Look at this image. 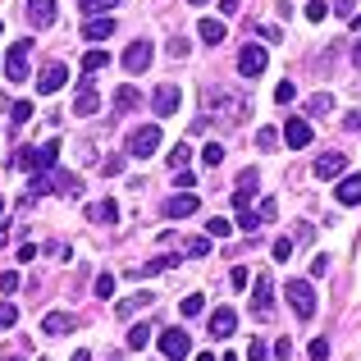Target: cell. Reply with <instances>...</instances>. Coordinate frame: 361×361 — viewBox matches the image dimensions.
<instances>
[{
	"mask_svg": "<svg viewBox=\"0 0 361 361\" xmlns=\"http://www.w3.org/2000/svg\"><path fill=\"white\" fill-rule=\"evenodd\" d=\"M270 307H274V283L265 279V274H256V298H252V311L265 320V316H270Z\"/></svg>",
	"mask_w": 361,
	"mask_h": 361,
	"instance_id": "17",
	"label": "cell"
},
{
	"mask_svg": "<svg viewBox=\"0 0 361 361\" xmlns=\"http://www.w3.org/2000/svg\"><path fill=\"white\" fill-rule=\"evenodd\" d=\"M288 256H293V238H279L274 243V261H288Z\"/></svg>",
	"mask_w": 361,
	"mask_h": 361,
	"instance_id": "45",
	"label": "cell"
},
{
	"mask_svg": "<svg viewBox=\"0 0 361 361\" xmlns=\"http://www.w3.org/2000/svg\"><path fill=\"white\" fill-rule=\"evenodd\" d=\"M82 37H87L92 46H101L106 37H115V18H87V27H82Z\"/></svg>",
	"mask_w": 361,
	"mask_h": 361,
	"instance_id": "21",
	"label": "cell"
},
{
	"mask_svg": "<svg viewBox=\"0 0 361 361\" xmlns=\"http://www.w3.org/2000/svg\"><path fill=\"white\" fill-rule=\"evenodd\" d=\"M101 97H97V73H82L78 82V101H73V115H97Z\"/></svg>",
	"mask_w": 361,
	"mask_h": 361,
	"instance_id": "7",
	"label": "cell"
},
{
	"mask_svg": "<svg viewBox=\"0 0 361 361\" xmlns=\"http://www.w3.org/2000/svg\"><path fill=\"white\" fill-rule=\"evenodd\" d=\"M329 110H334V97H329V92H316V97L307 101V115H311V119H325Z\"/></svg>",
	"mask_w": 361,
	"mask_h": 361,
	"instance_id": "26",
	"label": "cell"
},
{
	"mask_svg": "<svg viewBox=\"0 0 361 361\" xmlns=\"http://www.w3.org/2000/svg\"><path fill=\"white\" fill-rule=\"evenodd\" d=\"M27 55H32V42H14L9 46V55H5V78L9 82H27Z\"/></svg>",
	"mask_w": 361,
	"mask_h": 361,
	"instance_id": "5",
	"label": "cell"
},
{
	"mask_svg": "<svg viewBox=\"0 0 361 361\" xmlns=\"http://www.w3.org/2000/svg\"><path fill=\"white\" fill-rule=\"evenodd\" d=\"M206 110H211V123L220 128H238L243 115H247V97L233 87H211L206 92Z\"/></svg>",
	"mask_w": 361,
	"mask_h": 361,
	"instance_id": "1",
	"label": "cell"
},
{
	"mask_svg": "<svg viewBox=\"0 0 361 361\" xmlns=\"http://www.w3.org/2000/svg\"><path fill=\"white\" fill-rule=\"evenodd\" d=\"M348 133H361V115H348Z\"/></svg>",
	"mask_w": 361,
	"mask_h": 361,
	"instance_id": "56",
	"label": "cell"
},
{
	"mask_svg": "<svg viewBox=\"0 0 361 361\" xmlns=\"http://www.w3.org/2000/svg\"><path fill=\"white\" fill-rule=\"evenodd\" d=\"M0 215H5V202H0Z\"/></svg>",
	"mask_w": 361,
	"mask_h": 361,
	"instance_id": "61",
	"label": "cell"
},
{
	"mask_svg": "<svg viewBox=\"0 0 361 361\" xmlns=\"http://www.w3.org/2000/svg\"><path fill=\"white\" fill-rule=\"evenodd\" d=\"M274 357H279V361L293 357V343H288V338H279V343H274Z\"/></svg>",
	"mask_w": 361,
	"mask_h": 361,
	"instance_id": "50",
	"label": "cell"
},
{
	"mask_svg": "<svg viewBox=\"0 0 361 361\" xmlns=\"http://www.w3.org/2000/svg\"><path fill=\"white\" fill-rule=\"evenodd\" d=\"M69 361H92V357H87V353H73V357H69Z\"/></svg>",
	"mask_w": 361,
	"mask_h": 361,
	"instance_id": "58",
	"label": "cell"
},
{
	"mask_svg": "<svg viewBox=\"0 0 361 361\" xmlns=\"http://www.w3.org/2000/svg\"><path fill=\"white\" fill-rule=\"evenodd\" d=\"M238 69H243V78H261L265 73V46H243L238 51Z\"/></svg>",
	"mask_w": 361,
	"mask_h": 361,
	"instance_id": "11",
	"label": "cell"
},
{
	"mask_svg": "<svg viewBox=\"0 0 361 361\" xmlns=\"http://www.w3.org/2000/svg\"><path fill=\"white\" fill-rule=\"evenodd\" d=\"M188 5H206V0H188Z\"/></svg>",
	"mask_w": 361,
	"mask_h": 361,
	"instance_id": "60",
	"label": "cell"
},
{
	"mask_svg": "<svg viewBox=\"0 0 361 361\" xmlns=\"http://www.w3.org/2000/svg\"><path fill=\"white\" fill-rule=\"evenodd\" d=\"M0 32H5V23H0Z\"/></svg>",
	"mask_w": 361,
	"mask_h": 361,
	"instance_id": "62",
	"label": "cell"
},
{
	"mask_svg": "<svg viewBox=\"0 0 361 361\" xmlns=\"http://www.w3.org/2000/svg\"><path fill=\"white\" fill-rule=\"evenodd\" d=\"M283 298H288V307L298 311V320L316 316V288H311L307 279H288V283H283Z\"/></svg>",
	"mask_w": 361,
	"mask_h": 361,
	"instance_id": "2",
	"label": "cell"
},
{
	"mask_svg": "<svg viewBox=\"0 0 361 361\" xmlns=\"http://www.w3.org/2000/svg\"><path fill=\"white\" fill-rule=\"evenodd\" d=\"M160 353H165V361H183L188 353H192L188 329H160Z\"/></svg>",
	"mask_w": 361,
	"mask_h": 361,
	"instance_id": "6",
	"label": "cell"
},
{
	"mask_svg": "<svg viewBox=\"0 0 361 361\" xmlns=\"http://www.w3.org/2000/svg\"><path fill=\"white\" fill-rule=\"evenodd\" d=\"M325 14H329V5H325V0H311V5H307V18H311V23H320Z\"/></svg>",
	"mask_w": 361,
	"mask_h": 361,
	"instance_id": "43",
	"label": "cell"
},
{
	"mask_svg": "<svg viewBox=\"0 0 361 361\" xmlns=\"http://www.w3.org/2000/svg\"><path fill=\"white\" fill-rule=\"evenodd\" d=\"M110 69V51H101V46H92L87 55H82V73H101Z\"/></svg>",
	"mask_w": 361,
	"mask_h": 361,
	"instance_id": "24",
	"label": "cell"
},
{
	"mask_svg": "<svg viewBox=\"0 0 361 361\" xmlns=\"http://www.w3.org/2000/svg\"><path fill=\"white\" fill-rule=\"evenodd\" d=\"M64 78H69V69H64L60 60H55V64H46V69L37 73V92H42V97H55V92L64 87Z\"/></svg>",
	"mask_w": 361,
	"mask_h": 361,
	"instance_id": "10",
	"label": "cell"
},
{
	"mask_svg": "<svg viewBox=\"0 0 361 361\" xmlns=\"http://www.w3.org/2000/svg\"><path fill=\"white\" fill-rule=\"evenodd\" d=\"M42 329H46V334H69V329H73V316H69V311H51Z\"/></svg>",
	"mask_w": 361,
	"mask_h": 361,
	"instance_id": "25",
	"label": "cell"
},
{
	"mask_svg": "<svg viewBox=\"0 0 361 361\" xmlns=\"http://www.w3.org/2000/svg\"><path fill=\"white\" fill-rule=\"evenodd\" d=\"M169 265H178V256H151V261H142V265H133V279H151V274H165Z\"/></svg>",
	"mask_w": 361,
	"mask_h": 361,
	"instance_id": "20",
	"label": "cell"
},
{
	"mask_svg": "<svg viewBox=\"0 0 361 361\" xmlns=\"http://www.w3.org/2000/svg\"><path fill=\"white\" fill-rule=\"evenodd\" d=\"M229 229H233L229 220H206V233H211V238H229Z\"/></svg>",
	"mask_w": 361,
	"mask_h": 361,
	"instance_id": "39",
	"label": "cell"
},
{
	"mask_svg": "<svg viewBox=\"0 0 361 361\" xmlns=\"http://www.w3.org/2000/svg\"><path fill=\"white\" fill-rule=\"evenodd\" d=\"M178 101H183V92L174 87V82H165V87H156V97H151V106H156V115L160 119H169L178 110Z\"/></svg>",
	"mask_w": 361,
	"mask_h": 361,
	"instance_id": "13",
	"label": "cell"
},
{
	"mask_svg": "<svg viewBox=\"0 0 361 361\" xmlns=\"http://www.w3.org/2000/svg\"><path fill=\"white\" fill-rule=\"evenodd\" d=\"M178 311H183L188 320H192V316H202V311H206V298H202V293H188V298H183V307H178Z\"/></svg>",
	"mask_w": 361,
	"mask_h": 361,
	"instance_id": "32",
	"label": "cell"
},
{
	"mask_svg": "<svg viewBox=\"0 0 361 361\" xmlns=\"http://www.w3.org/2000/svg\"><path fill=\"white\" fill-rule=\"evenodd\" d=\"M115 106H119V110H133V106H137V87H133V82L115 87Z\"/></svg>",
	"mask_w": 361,
	"mask_h": 361,
	"instance_id": "30",
	"label": "cell"
},
{
	"mask_svg": "<svg viewBox=\"0 0 361 361\" xmlns=\"http://www.w3.org/2000/svg\"><path fill=\"white\" fill-rule=\"evenodd\" d=\"M0 293H18V274H14V270L0 274Z\"/></svg>",
	"mask_w": 361,
	"mask_h": 361,
	"instance_id": "48",
	"label": "cell"
},
{
	"mask_svg": "<svg viewBox=\"0 0 361 361\" xmlns=\"http://www.w3.org/2000/svg\"><path fill=\"white\" fill-rule=\"evenodd\" d=\"M229 283H233V288H247V270H243V265H233V274H229Z\"/></svg>",
	"mask_w": 361,
	"mask_h": 361,
	"instance_id": "49",
	"label": "cell"
},
{
	"mask_svg": "<svg viewBox=\"0 0 361 361\" xmlns=\"http://www.w3.org/2000/svg\"><path fill=\"white\" fill-rule=\"evenodd\" d=\"M197 183V178L192 174H188V169H178V178H174V188H183V192H188V188H192Z\"/></svg>",
	"mask_w": 361,
	"mask_h": 361,
	"instance_id": "52",
	"label": "cell"
},
{
	"mask_svg": "<svg viewBox=\"0 0 361 361\" xmlns=\"http://www.w3.org/2000/svg\"><path fill=\"white\" fill-rule=\"evenodd\" d=\"M188 156H192V151H188L183 142H178V147L169 151V169H183V165H188Z\"/></svg>",
	"mask_w": 361,
	"mask_h": 361,
	"instance_id": "37",
	"label": "cell"
},
{
	"mask_svg": "<svg viewBox=\"0 0 361 361\" xmlns=\"http://www.w3.org/2000/svg\"><path fill=\"white\" fill-rule=\"evenodd\" d=\"M147 343H151V325H133L128 329V348H133V353H142Z\"/></svg>",
	"mask_w": 361,
	"mask_h": 361,
	"instance_id": "29",
	"label": "cell"
},
{
	"mask_svg": "<svg viewBox=\"0 0 361 361\" xmlns=\"http://www.w3.org/2000/svg\"><path fill=\"white\" fill-rule=\"evenodd\" d=\"M238 5L243 0H220V14H238Z\"/></svg>",
	"mask_w": 361,
	"mask_h": 361,
	"instance_id": "55",
	"label": "cell"
},
{
	"mask_svg": "<svg viewBox=\"0 0 361 361\" xmlns=\"http://www.w3.org/2000/svg\"><path fill=\"white\" fill-rule=\"evenodd\" d=\"M9 361H18V357H9Z\"/></svg>",
	"mask_w": 361,
	"mask_h": 361,
	"instance_id": "63",
	"label": "cell"
},
{
	"mask_svg": "<svg viewBox=\"0 0 361 361\" xmlns=\"http://www.w3.org/2000/svg\"><path fill=\"white\" fill-rule=\"evenodd\" d=\"M283 142H288V147H311V119L293 115L288 123H283Z\"/></svg>",
	"mask_w": 361,
	"mask_h": 361,
	"instance_id": "14",
	"label": "cell"
},
{
	"mask_svg": "<svg viewBox=\"0 0 361 361\" xmlns=\"http://www.w3.org/2000/svg\"><path fill=\"white\" fill-rule=\"evenodd\" d=\"M261 215H265V224H270L274 215H279V202H274V197H265V202H261Z\"/></svg>",
	"mask_w": 361,
	"mask_h": 361,
	"instance_id": "47",
	"label": "cell"
},
{
	"mask_svg": "<svg viewBox=\"0 0 361 361\" xmlns=\"http://www.w3.org/2000/svg\"><path fill=\"white\" fill-rule=\"evenodd\" d=\"M256 142H261L265 151H274V147H279V128H261V133H256Z\"/></svg>",
	"mask_w": 361,
	"mask_h": 361,
	"instance_id": "40",
	"label": "cell"
},
{
	"mask_svg": "<svg viewBox=\"0 0 361 361\" xmlns=\"http://www.w3.org/2000/svg\"><path fill=\"white\" fill-rule=\"evenodd\" d=\"M261 224H265V215H261V211H238V229H243V233H256Z\"/></svg>",
	"mask_w": 361,
	"mask_h": 361,
	"instance_id": "31",
	"label": "cell"
},
{
	"mask_svg": "<svg viewBox=\"0 0 361 361\" xmlns=\"http://www.w3.org/2000/svg\"><path fill=\"white\" fill-rule=\"evenodd\" d=\"M183 55H188V42L183 37H169V60H183Z\"/></svg>",
	"mask_w": 361,
	"mask_h": 361,
	"instance_id": "44",
	"label": "cell"
},
{
	"mask_svg": "<svg viewBox=\"0 0 361 361\" xmlns=\"http://www.w3.org/2000/svg\"><path fill=\"white\" fill-rule=\"evenodd\" d=\"M87 220H97V224H115V220H119V206L110 202V197H106V202H92V206H87Z\"/></svg>",
	"mask_w": 361,
	"mask_h": 361,
	"instance_id": "23",
	"label": "cell"
},
{
	"mask_svg": "<svg viewBox=\"0 0 361 361\" xmlns=\"http://www.w3.org/2000/svg\"><path fill=\"white\" fill-rule=\"evenodd\" d=\"M115 293V274H97V298H110Z\"/></svg>",
	"mask_w": 361,
	"mask_h": 361,
	"instance_id": "42",
	"label": "cell"
},
{
	"mask_svg": "<svg viewBox=\"0 0 361 361\" xmlns=\"http://www.w3.org/2000/svg\"><path fill=\"white\" fill-rule=\"evenodd\" d=\"M115 5H119V0H78V9H82V14H110Z\"/></svg>",
	"mask_w": 361,
	"mask_h": 361,
	"instance_id": "33",
	"label": "cell"
},
{
	"mask_svg": "<svg viewBox=\"0 0 361 361\" xmlns=\"http://www.w3.org/2000/svg\"><path fill=\"white\" fill-rule=\"evenodd\" d=\"M329 270V256H316V261H311V274H316V279H320V274H325Z\"/></svg>",
	"mask_w": 361,
	"mask_h": 361,
	"instance_id": "53",
	"label": "cell"
},
{
	"mask_svg": "<svg viewBox=\"0 0 361 361\" xmlns=\"http://www.w3.org/2000/svg\"><path fill=\"white\" fill-rule=\"evenodd\" d=\"M247 357H252V361H265V343H261V338H252V348H247Z\"/></svg>",
	"mask_w": 361,
	"mask_h": 361,
	"instance_id": "51",
	"label": "cell"
},
{
	"mask_svg": "<svg viewBox=\"0 0 361 361\" xmlns=\"http://www.w3.org/2000/svg\"><path fill=\"white\" fill-rule=\"evenodd\" d=\"M142 307H151V293H137V298H123L119 307H115V316H119V320H128L133 311H142Z\"/></svg>",
	"mask_w": 361,
	"mask_h": 361,
	"instance_id": "27",
	"label": "cell"
},
{
	"mask_svg": "<svg viewBox=\"0 0 361 361\" xmlns=\"http://www.w3.org/2000/svg\"><path fill=\"white\" fill-rule=\"evenodd\" d=\"M101 169H106V174H119V169H123V156H110V160H106Z\"/></svg>",
	"mask_w": 361,
	"mask_h": 361,
	"instance_id": "54",
	"label": "cell"
},
{
	"mask_svg": "<svg viewBox=\"0 0 361 361\" xmlns=\"http://www.w3.org/2000/svg\"><path fill=\"white\" fill-rule=\"evenodd\" d=\"M202 165H206V169L224 165V147H215V142H211V147H202Z\"/></svg>",
	"mask_w": 361,
	"mask_h": 361,
	"instance_id": "34",
	"label": "cell"
},
{
	"mask_svg": "<svg viewBox=\"0 0 361 361\" xmlns=\"http://www.w3.org/2000/svg\"><path fill=\"white\" fill-rule=\"evenodd\" d=\"M14 320H18V307L14 302H0V329H9Z\"/></svg>",
	"mask_w": 361,
	"mask_h": 361,
	"instance_id": "38",
	"label": "cell"
},
{
	"mask_svg": "<svg viewBox=\"0 0 361 361\" xmlns=\"http://www.w3.org/2000/svg\"><path fill=\"white\" fill-rule=\"evenodd\" d=\"M9 119H14V123H27V119H32V106H27V101H14V106H9Z\"/></svg>",
	"mask_w": 361,
	"mask_h": 361,
	"instance_id": "36",
	"label": "cell"
},
{
	"mask_svg": "<svg viewBox=\"0 0 361 361\" xmlns=\"http://www.w3.org/2000/svg\"><path fill=\"white\" fill-rule=\"evenodd\" d=\"M307 353H311V361H325V357H329V343H325V338H316Z\"/></svg>",
	"mask_w": 361,
	"mask_h": 361,
	"instance_id": "46",
	"label": "cell"
},
{
	"mask_svg": "<svg viewBox=\"0 0 361 361\" xmlns=\"http://www.w3.org/2000/svg\"><path fill=\"white\" fill-rule=\"evenodd\" d=\"M334 197H338V206H361V174H343Z\"/></svg>",
	"mask_w": 361,
	"mask_h": 361,
	"instance_id": "18",
	"label": "cell"
},
{
	"mask_svg": "<svg viewBox=\"0 0 361 361\" xmlns=\"http://www.w3.org/2000/svg\"><path fill=\"white\" fill-rule=\"evenodd\" d=\"M60 160V142H42V147H27L18 151V165L27 169V174H46V169Z\"/></svg>",
	"mask_w": 361,
	"mask_h": 361,
	"instance_id": "3",
	"label": "cell"
},
{
	"mask_svg": "<svg viewBox=\"0 0 361 361\" xmlns=\"http://www.w3.org/2000/svg\"><path fill=\"white\" fill-rule=\"evenodd\" d=\"M353 64H357V69H361V42L353 46Z\"/></svg>",
	"mask_w": 361,
	"mask_h": 361,
	"instance_id": "57",
	"label": "cell"
},
{
	"mask_svg": "<svg viewBox=\"0 0 361 361\" xmlns=\"http://www.w3.org/2000/svg\"><path fill=\"white\" fill-rule=\"evenodd\" d=\"M233 329H238V311H233V307H220L211 316V338H229Z\"/></svg>",
	"mask_w": 361,
	"mask_h": 361,
	"instance_id": "19",
	"label": "cell"
},
{
	"mask_svg": "<svg viewBox=\"0 0 361 361\" xmlns=\"http://www.w3.org/2000/svg\"><path fill=\"white\" fill-rule=\"evenodd\" d=\"M156 151H160V128L156 123H142V128L128 133V156L147 160V156H156Z\"/></svg>",
	"mask_w": 361,
	"mask_h": 361,
	"instance_id": "4",
	"label": "cell"
},
{
	"mask_svg": "<svg viewBox=\"0 0 361 361\" xmlns=\"http://www.w3.org/2000/svg\"><path fill=\"white\" fill-rule=\"evenodd\" d=\"M256 183H261V174H256V169H243V174H238V192H233V206H238V211H247V206H252Z\"/></svg>",
	"mask_w": 361,
	"mask_h": 361,
	"instance_id": "15",
	"label": "cell"
},
{
	"mask_svg": "<svg viewBox=\"0 0 361 361\" xmlns=\"http://www.w3.org/2000/svg\"><path fill=\"white\" fill-rule=\"evenodd\" d=\"M293 97H298V87H293V82H279V87H274V101H279V106H288Z\"/></svg>",
	"mask_w": 361,
	"mask_h": 361,
	"instance_id": "41",
	"label": "cell"
},
{
	"mask_svg": "<svg viewBox=\"0 0 361 361\" xmlns=\"http://www.w3.org/2000/svg\"><path fill=\"white\" fill-rule=\"evenodd\" d=\"M183 252H188V256H211V238H188Z\"/></svg>",
	"mask_w": 361,
	"mask_h": 361,
	"instance_id": "35",
	"label": "cell"
},
{
	"mask_svg": "<svg viewBox=\"0 0 361 361\" xmlns=\"http://www.w3.org/2000/svg\"><path fill=\"white\" fill-rule=\"evenodd\" d=\"M23 14H27V27H51L55 14H60V5H55V0H27Z\"/></svg>",
	"mask_w": 361,
	"mask_h": 361,
	"instance_id": "8",
	"label": "cell"
},
{
	"mask_svg": "<svg viewBox=\"0 0 361 361\" xmlns=\"http://www.w3.org/2000/svg\"><path fill=\"white\" fill-rule=\"evenodd\" d=\"M197 211H202V202H197L192 192L169 197V206H165V215H169V220H188V215H197Z\"/></svg>",
	"mask_w": 361,
	"mask_h": 361,
	"instance_id": "16",
	"label": "cell"
},
{
	"mask_svg": "<svg viewBox=\"0 0 361 361\" xmlns=\"http://www.w3.org/2000/svg\"><path fill=\"white\" fill-rule=\"evenodd\" d=\"M197 361H220V357H211V353H202V357H197Z\"/></svg>",
	"mask_w": 361,
	"mask_h": 361,
	"instance_id": "59",
	"label": "cell"
},
{
	"mask_svg": "<svg viewBox=\"0 0 361 361\" xmlns=\"http://www.w3.org/2000/svg\"><path fill=\"white\" fill-rule=\"evenodd\" d=\"M51 183L60 188V192H69V197H82V178H78V174H55Z\"/></svg>",
	"mask_w": 361,
	"mask_h": 361,
	"instance_id": "28",
	"label": "cell"
},
{
	"mask_svg": "<svg viewBox=\"0 0 361 361\" xmlns=\"http://www.w3.org/2000/svg\"><path fill=\"white\" fill-rule=\"evenodd\" d=\"M197 37H202L206 46H220L224 42V18H202V23H197Z\"/></svg>",
	"mask_w": 361,
	"mask_h": 361,
	"instance_id": "22",
	"label": "cell"
},
{
	"mask_svg": "<svg viewBox=\"0 0 361 361\" xmlns=\"http://www.w3.org/2000/svg\"><path fill=\"white\" fill-rule=\"evenodd\" d=\"M343 169H348L343 151H325V156L316 160V178H320V183H329V178H343Z\"/></svg>",
	"mask_w": 361,
	"mask_h": 361,
	"instance_id": "12",
	"label": "cell"
},
{
	"mask_svg": "<svg viewBox=\"0 0 361 361\" xmlns=\"http://www.w3.org/2000/svg\"><path fill=\"white\" fill-rule=\"evenodd\" d=\"M151 55H156V51H151V42H147V37H137V42L123 51V69H128V73H147Z\"/></svg>",
	"mask_w": 361,
	"mask_h": 361,
	"instance_id": "9",
	"label": "cell"
}]
</instances>
